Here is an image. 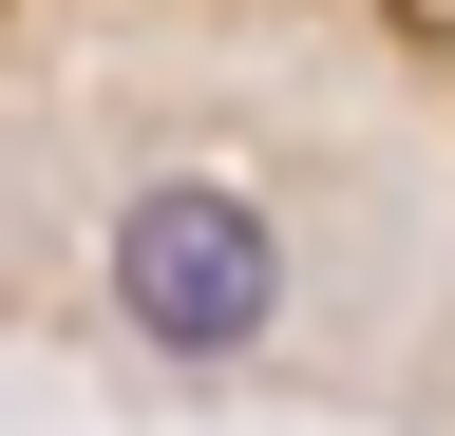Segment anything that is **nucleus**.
Segmentation results:
<instances>
[{
    "label": "nucleus",
    "mask_w": 455,
    "mask_h": 436,
    "mask_svg": "<svg viewBox=\"0 0 455 436\" xmlns=\"http://www.w3.org/2000/svg\"><path fill=\"white\" fill-rule=\"evenodd\" d=\"M114 322H133L152 361H247L284 322V228L247 171H152L114 209Z\"/></svg>",
    "instance_id": "obj_1"
}]
</instances>
